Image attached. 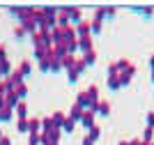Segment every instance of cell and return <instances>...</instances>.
I'll use <instances>...</instances> for the list:
<instances>
[{
    "instance_id": "41",
    "label": "cell",
    "mask_w": 154,
    "mask_h": 145,
    "mask_svg": "<svg viewBox=\"0 0 154 145\" xmlns=\"http://www.w3.org/2000/svg\"><path fill=\"white\" fill-rule=\"evenodd\" d=\"M83 145H94V140H92L90 136H85V138H83Z\"/></svg>"
},
{
    "instance_id": "33",
    "label": "cell",
    "mask_w": 154,
    "mask_h": 145,
    "mask_svg": "<svg viewBox=\"0 0 154 145\" xmlns=\"http://www.w3.org/2000/svg\"><path fill=\"white\" fill-rule=\"evenodd\" d=\"M62 69V65H60L58 58H51V71H60Z\"/></svg>"
},
{
    "instance_id": "3",
    "label": "cell",
    "mask_w": 154,
    "mask_h": 145,
    "mask_svg": "<svg viewBox=\"0 0 154 145\" xmlns=\"http://www.w3.org/2000/svg\"><path fill=\"white\" fill-rule=\"evenodd\" d=\"M60 32H62V42L67 44V42H74V39H78L76 37V25H64V28H60Z\"/></svg>"
},
{
    "instance_id": "34",
    "label": "cell",
    "mask_w": 154,
    "mask_h": 145,
    "mask_svg": "<svg viewBox=\"0 0 154 145\" xmlns=\"http://www.w3.org/2000/svg\"><path fill=\"white\" fill-rule=\"evenodd\" d=\"M39 138H42V134H30V143L28 145H39Z\"/></svg>"
},
{
    "instance_id": "1",
    "label": "cell",
    "mask_w": 154,
    "mask_h": 145,
    "mask_svg": "<svg viewBox=\"0 0 154 145\" xmlns=\"http://www.w3.org/2000/svg\"><path fill=\"white\" fill-rule=\"evenodd\" d=\"M85 71V62L83 58H76V62H74V67L69 69V74H67V78H69V83H76L78 78H81V74Z\"/></svg>"
},
{
    "instance_id": "2",
    "label": "cell",
    "mask_w": 154,
    "mask_h": 145,
    "mask_svg": "<svg viewBox=\"0 0 154 145\" xmlns=\"http://www.w3.org/2000/svg\"><path fill=\"white\" fill-rule=\"evenodd\" d=\"M108 88L110 90H120V74H117V69H115V65L110 62V67H108Z\"/></svg>"
},
{
    "instance_id": "36",
    "label": "cell",
    "mask_w": 154,
    "mask_h": 145,
    "mask_svg": "<svg viewBox=\"0 0 154 145\" xmlns=\"http://www.w3.org/2000/svg\"><path fill=\"white\" fill-rule=\"evenodd\" d=\"M7 60V49H5V44H0V62H5Z\"/></svg>"
},
{
    "instance_id": "30",
    "label": "cell",
    "mask_w": 154,
    "mask_h": 145,
    "mask_svg": "<svg viewBox=\"0 0 154 145\" xmlns=\"http://www.w3.org/2000/svg\"><path fill=\"white\" fill-rule=\"evenodd\" d=\"M134 12H143L145 16H152V14H154V7H134Z\"/></svg>"
},
{
    "instance_id": "7",
    "label": "cell",
    "mask_w": 154,
    "mask_h": 145,
    "mask_svg": "<svg viewBox=\"0 0 154 145\" xmlns=\"http://www.w3.org/2000/svg\"><path fill=\"white\" fill-rule=\"evenodd\" d=\"M94 49V44H92V37H78V51L81 53H88V51Z\"/></svg>"
},
{
    "instance_id": "10",
    "label": "cell",
    "mask_w": 154,
    "mask_h": 145,
    "mask_svg": "<svg viewBox=\"0 0 154 145\" xmlns=\"http://www.w3.org/2000/svg\"><path fill=\"white\" fill-rule=\"evenodd\" d=\"M14 113L19 115V120H28V106H26V101L21 99L19 104H16V108H14Z\"/></svg>"
},
{
    "instance_id": "29",
    "label": "cell",
    "mask_w": 154,
    "mask_h": 145,
    "mask_svg": "<svg viewBox=\"0 0 154 145\" xmlns=\"http://www.w3.org/2000/svg\"><path fill=\"white\" fill-rule=\"evenodd\" d=\"M14 92L19 95V99H23V97L28 95V85H26V83H21V85H19V88H16V90H14Z\"/></svg>"
},
{
    "instance_id": "39",
    "label": "cell",
    "mask_w": 154,
    "mask_h": 145,
    "mask_svg": "<svg viewBox=\"0 0 154 145\" xmlns=\"http://www.w3.org/2000/svg\"><path fill=\"white\" fill-rule=\"evenodd\" d=\"M147 127H152V129H154V111H152V113H147Z\"/></svg>"
},
{
    "instance_id": "18",
    "label": "cell",
    "mask_w": 154,
    "mask_h": 145,
    "mask_svg": "<svg viewBox=\"0 0 154 145\" xmlns=\"http://www.w3.org/2000/svg\"><path fill=\"white\" fill-rule=\"evenodd\" d=\"M97 113L99 115H110V104L108 101H99V104H97Z\"/></svg>"
},
{
    "instance_id": "42",
    "label": "cell",
    "mask_w": 154,
    "mask_h": 145,
    "mask_svg": "<svg viewBox=\"0 0 154 145\" xmlns=\"http://www.w3.org/2000/svg\"><path fill=\"white\" fill-rule=\"evenodd\" d=\"M149 69H152V71H154V55H152V58H149Z\"/></svg>"
},
{
    "instance_id": "6",
    "label": "cell",
    "mask_w": 154,
    "mask_h": 145,
    "mask_svg": "<svg viewBox=\"0 0 154 145\" xmlns=\"http://www.w3.org/2000/svg\"><path fill=\"white\" fill-rule=\"evenodd\" d=\"M134 74H136V67H134V65H131L127 71H120V88L129 85V83H131V78H134Z\"/></svg>"
},
{
    "instance_id": "45",
    "label": "cell",
    "mask_w": 154,
    "mask_h": 145,
    "mask_svg": "<svg viewBox=\"0 0 154 145\" xmlns=\"http://www.w3.org/2000/svg\"><path fill=\"white\" fill-rule=\"evenodd\" d=\"M0 138H2V129H0Z\"/></svg>"
},
{
    "instance_id": "43",
    "label": "cell",
    "mask_w": 154,
    "mask_h": 145,
    "mask_svg": "<svg viewBox=\"0 0 154 145\" xmlns=\"http://www.w3.org/2000/svg\"><path fill=\"white\" fill-rule=\"evenodd\" d=\"M117 145H129V140H120V143H117Z\"/></svg>"
},
{
    "instance_id": "14",
    "label": "cell",
    "mask_w": 154,
    "mask_h": 145,
    "mask_svg": "<svg viewBox=\"0 0 154 145\" xmlns=\"http://www.w3.org/2000/svg\"><path fill=\"white\" fill-rule=\"evenodd\" d=\"M16 71H19V74L23 76V78H26V76L32 71V62H30V60H21V65L16 67Z\"/></svg>"
},
{
    "instance_id": "31",
    "label": "cell",
    "mask_w": 154,
    "mask_h": 145,
    "mask_svg": "<svg viewBox=\"0 0 154 145\" xmlns=\"http://www.w3.org/2000/svg\"><path fill=\"white\" fill-rule=\"evenodd\" d=\"M12 113H14V108H2V122H9L12 120Z\"/></svg>"
},
{
    "instance_id": "13",
    "label": "cell",
    "mask_w": 154,
    "mask_h": 145,
    "mask_svg": "<svg viewBox=\"0 0 154 145\" xmlns=\"http://www.w3.org/2000/svg\"><path fill=\"white\" fill-rule=\"evenodd\" d=\"M51 120H53V127H55V129H62V122L67 120V115H64L62 111H55V113L51 115Z\"/></svg>"
},
{
    "instance_id": "37",
    "label": "cell",
    "mask_w": 154,
    "mask_h": 145,
    "mask_svg": "<svg viewBox=\"0 0 154 145\" xmlns=\"http://www.w3.org/2000/svg\"><path fill=\"white\" fill-rule=\"evenodd\" d=\"M115 7H106V19H113V16H115Z\"/></svg>"
},
{
    "instance_id": "46",
    "label": "cell",
    "mask_w": 154,
    "mask_h": 145,
    "mask_svg": "<svg viewBox=\"0 0 154 145\" xmlns=\"http://www.w3.org/2000/svg\"><path fill=\"white\" fill-rule=\"evenodd\" d=\"M149 145H154V140H152V143H149Z\"/></svg>"
},
{
    "instance_id": "40",
    "label": "cell",
    "mask_w": 154,
    "mask_h": 145,
    "mask_svg": "<svg viewBox=\"0 0 154 145\" xmlns=\"http://www.w3.org/2000/svg\"><path fill=\"white\" fill-rule=\"evenodd\" d=\"M129 145H145V143H143V138H131Z\"/></svg>"
},
{
    "instance_id": "25",
    "label": "cell",
    "mask_w": 154,
    "mask_h": 145,
    "mask_svg": "<svg viewBox=\"0 0 154 145\" xmlns=\"http://www.w3.org/2000/svg\"><path fill=\"white\" fill-rule=\"evenodd\" d=\"M103 19H106V7H97V12H94V21H101L103 23Z\"/></svg>"
},
{
    "instance_id": "5",
    "label": "cell",
    "mask_w": 154,
    "mask_h": 145,
    "mask_svg": "<svg viewBox=\"0 0 154 145\" xmlns=\"http://www.w3.org/2000/svg\"><path fill=\"white\" fill-rule=\"evenodd\" d=\"M67 16H69L71 23H81L83 21V12H81V7H67Z\"/></svg>"
},
{
    "instance_id": "47",
    "label": "cell",
    "mask_w": 154,
    "mask_h": 145,
    "mask_svg": "<svg viewBox=\"0 0 154 145\" xmlns=\"http://www.w3.org/2000/svg\"><path fill=\"white\" fill-rule=\"evenodd\" d=\"M51 145H58V143H51Z\"/></svg>"
},
{
    "instance_id": "22",
    "label": "cell",
    "mask_w": 154,
    "mask_h": 145,
    "mask_svg": "<svg viewBox=\"0 0 154 145\" xmlns=\"http://www.w3.org/2000/svg\"><path fill=\"white\" fill-rule=\"evenodd\" d=\"M39 69L42 71H51V55H46L39 60Z\"/></svg>"
},
{
    "instance_id": "20",
    "label": "cell",
    "mask_w": 154,
    "mask_h": 145,
    "mask_svg": "<svg viewBox=\"0 0 154 145\" xmlns=\"http://www.w3.org/2000/svg\"><path fill=\"white\" fill-rule=\"evenodd\" d=\"M113 65H115L117 74H120V71H127L129 67H131V62H129V60H124V58H122V60H117V62H113Z\"/></svg>"
},
{
    "instance_id": "24",
    "label": "cell",
    "mask_w": 154,
    "mask_h": 145,
    "mask_svg": "<svg viewBox=\"0 0 154 145\" xmlns=\"http://www.w3.org/2000/svg\"><path fill=\"white\" fill-rule=\"evenodd\" d=\"M154 140V129L152 127H145V134H143V143H152Z\"/></svg>"
},
{
    "instance_id": "32",
    "label": "cell",
    "mask_w": 154,
    "mask_h": 145,
    "mask_svg": "<svg viewBox=\"0 0 154 145\" xmlns=\"http://www.w3.org/2000/svg\"><path fill=\"white\" fill-rule=\"evenodd\" d=\"M7 92H9V88H7L5 78H2V81H0V99H5V97H7Z\"/></svg>"
},
{
    "instance_id": "15",
    "label": "cell",
    "mask_w": 154,
    "mask_h": 145,
    "mask_svg": "<svg viewBox=\"0 0 154 145\" xmlns=\"http://www.w3.org/2000/svg\"><path fill=\"white\" fill-rule=\"evenodd\" d=\"M42 125H39V118H28V134H39Z\"/></svg>"
},
{
    "instance_id": "16",
    "label": "cell",
    "mask_w": 154,
    "mask_h": 145,
    "mask_svg": "<svg viewBox=\"0 0 154 145\" xmlns=\"http://www.w3.org/2000/svg\"><path fill=\"white\" fill-rule=\"evenodd\" d=\"M76 58H78V55H64L62 60H60V65H62V69H67V71H69L71 67H74V62H76Z\"/></svg>"
},
{
    "instance_id": "8",
    "label": "cell",
    "mask_w": 154,
    "mask_h": 145,
    "mask_svg": "<svg viewBox=\"0 0 154 145\" xmlns=\"http://www.w3.org/2000/svg\"><path fill=\"white\" fill-rule=\"evenodd\" d=\"M76 37H92L90 35V21H81L76 25Z\"/></svg>"
},
{
    "instance_id": "23",
    "label": "cell",
    "mask_w": 154,
    "mask_h": 145,
    "mask_svg": "<svg viewBox=\"0 0 154 145\" xmlns=\"http://www.w3.org/2000/svg\"><path fill=\"white\" fill-rule=\"evenodd\" d=\"M0 71H2V78H7V76L12 74V65H9V60L0 62Z\"/></svg>"
},
{
    "instance_id": "35",
    "label": "cell",
    "mask_w": 154,
    "mask_h": 145,
    "mask_svg": "<svg viewBox=\"0 0 154 145\" xmlns=\"http://www.w3.org/2000/svg\"><path fill=\"white\" fill-rule=\"evenodd\" d=\"M14 37H19V39H23V37H26V30H23V28H21V25H19V28H16V30H14Z\"/></svg>"
},
{
    "instance_id": "9",
    "label": "cell",
    "mask_w": 154,
    "mask_h": 145,
    "mask_svg": "<svg viewBox=\"0 0 154 145\" xmlns=\"http://www.w3.org/2000/svg\"><path fill=\"white\" fill-rule=\"evenodd\" d=\"M19 95H16V92H14V90H9V92H7V97H5V106L7 108H16V104H19Z\"/></svg>"
},
{
    "instance_id": "44",
    "label": "cell",
    "mask_w": 154,
    "mask_h": 145,
    "mask_svg": "<svg viewBox=\"0 0 154 145\" xmlns=\"http://www.w3.org/2000/svg\"><path fill=\"white\" fill-rule=\"evenodd\" d=\"M152 83H154V71H152Z\"/></svg>"
},
{
    "instance_id": "19",
    "label": "cell",
    "mask_w": 154,
    "mask_h": 145,
    "mask_svg": "<svg viewBox=\"0 0 154 145\" xmlns=\"http://www.w3.org/2000/svg\"><path fill=\"white\" fill-rule=\"evenodd\" d=\"M39 125H42V134L51 131V129H55V127H53V120H51V115H48V118H42V122H39Z\"/></svg>"
},
{
    "instance_id": "4",
    "label": "cell",
    "mask_w": 154,
    "mask_h": 145,
    "mask_svg": "<svg viewBox=\"0 0 154 145\" xmlns=\"http://www.w3.org/2000/svg\"><path fill=\"white\" fill-rule=\"evenodd\" d=\"M94 115H97V111H90V108H88V111H83V118H81V125H83L85 129H88V131H90L92 127H94Z\"/></svg>"
},
{
    "instance_id": "28",
    "label": "cell",
    "mask_w": 154,
    "mask_h": 145,
    "mask_svg": "<svg viewBox=\"0 0 154 145\" xmlns=\"http://www.w3.org/2000/svg\"><path fill=\"white\" fill-rule=\"evenodd\" d=\"M16 131L19 134H28V120H19L16 122Z\"/></svg>"
},
{
    "instance_id": "26",
    "label": "cell",
    "mask_w": 154,
    "mask_h": 145,
    "mask_svg": "<svg viewBox=\"0 0 154 145\" xmlns=\"http://www.w3.org/2000/svg\"><path fill=\"white\" fill-rule=\"evenodd\" d=\"M88 136H90V138L92 140H94V143H97V140H99V136H101V129H99V127H92V129H90V131H88Z\"/></svg>"
},
{
    "instance_id": "27",
    "label": "cell",
    "mask_w": 154,
    "mask_h": 145,
    "mask_svg": "<svg viewBox=\"0 0 154 145\" xmlns=\"http://www.w3.org/2000/svg\"><path fill=\"white\" fill-rule=\"evenodd\" d=\"M74 129H76V122L67 118V120L62 122V131H74Z\"/></svg>"
},
{
    "instance_id": "12",
    "label": "cell",
    "mask_w": 154,
    "mask_h": 145,
    "mask_svg": "<svg viewBox=\"0 0 154 145\" xmlns=\"http://www.w3.org/2000/svg\"><path fill=\"white\" fill-rule=\"evenodd\" d=\"M76 104L83 108V111H88V108H90V99H88V92H85V90L76 95Z\"/></svg>"
},
{
    "instance_id": "17",
    "label": "cell",
    "mask_w": 154,
    "mask_h": 145,
    "mask_svg": "<svg viewBox=\"0 0 154 145\" xmlns=\"http://www.w3.org/2000/svg\"><path fill=\"white\" fill-rule=\"evenodd\" d=\"M83 62H85V67H90V65L97 62V53H94V49L88 51V53H83Z\"/></svg>"
},
{
    "instance_id": "11",
    "label": "cell",
    "mask_w": 154,
    "mask_h": 145,
    "mask_svg": "<svg viewBox=\"0 0 154 145\" xmlns=\"http://www.w3.org/2000/svg\"><path fill=\"white\" fill-rule=\"evenodd\" d=\"M69 120H74V122H81V118H83V108L78 106V104H74L71 106V111H69V115H67Z\"/></svg>"
},
{
    "instance_id": "21",
    "label": "cell",
    "mask_w": 154,
    "mask_h": 145,
    "mask_svg": "<svg viewBox=\"0 0 154 145\" xmlns=\"http://www.w3.org/2000/svg\"><path fill=\"white\" fill-rule=\"evenodd\" d=\"M101 28H103L101 21H94V19L90 21V35H99V32H101Z\"/></svg>"
},
{
    "instance_id": "38",
    "label": "cell",
    "mask_w": 154,
    "mask_h": 145,
    "mask_svg": "<svg viewBox=\"0 0 154 145\" xmlns=\"http://www.w3.org/2000/svg\"><path fill=\"white\" fill-rule=\"evenodd\" d=\"M0 145H12V138H9V136H5V134H2V138H0Z\"/></svg>"
}]
</instances>
